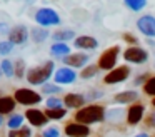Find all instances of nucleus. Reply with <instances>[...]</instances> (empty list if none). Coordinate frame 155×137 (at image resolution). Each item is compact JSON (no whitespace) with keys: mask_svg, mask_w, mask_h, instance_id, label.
<instances>
[{"mask_svg":"<svg viewBox=\"0 0 155 137\" xmlns=\"http://www.w3.org/2000/svg\"><path fill=\"white\" fill-rule=\"evenodd\" d=\"M75 119L78 124L84 125H90V124H97L100 120L105 119V110L102 105H88V107H82L77 114Z\"/></svg>","mask_w":155,"mask_h":137,"instance_id":"obj_1","label":"nucleus"},{"mask_svg":"<svg viewBox=\"0 0 155 137\" xmlns=\"http://www.w3.org/2000/svg\"><path fill=\"white\" fill-rule=\"evenodd\" d=\"M54 69H55V63L52 62V60L45 62L44 65H38V67L30 69V70L27 72V80H28V84H32V85H42V84H45V82H47V80L52 77Z\"/></svg>","mask_w":155,"mask_h":137,"instance_id":"obj_2","label":"nucleus"},{"mask_svg":"<svg viewBox=\"0 0 155 137\" xmlns=\"http://www.w3.org/2000/svg\"><path fill=\"white\" fill-rule=\"evenodd\" d=\"M35 22L38 23L40 27H54V25H58L60 23V15L55 12L54 9H40L37 10L35 13Z\"/></svg>","mask_w":155,"mask_h":137,"instance_id":"obj_3","label":"nucleus"},{"mask_svg":"<svg viewBox=\"0 0 155 137\" xmlns=\"http://www.w3.org/2000/svg\"><path fill=\"white\" fill-rule=\"evenodd\" d=\"M118 53H120V47H118V45L107 49L100 55L97 67H98V69H102V70H108V72L114 70L115 69V63H117V59H118Z\"/></svg>","mask_w":155,"mask_h":137,"instance_id":"obj_4","label":"nucleus"},{"mask_svg":"<svg viewBox=\"0 0 155 137\" xmlns=\"http://www.w3.org/2000/svg\"><path fill=\"white\" fill-rule=\"evenodd\" d=\"M14 99L22 105H35V104L42 102L40 94H37L35 90H30V89H17Z\"/></svg>","mask_w":155,"mask_h":137,"instance_id":"obj_5","label":"nucleus"},{"mask_svg":"<svg viewBox=\"0 0 155 137\" xmlns=\"http://www.w3.org/2000/svg\"><path fill=\"white\" fill-rule=\"evenodd\" d=\"M124 59L127 60V62L130 63H143L145 60L148 59V53L145 49H142V47H128L127 50L124 52Z\"/></svg>","mask_w":155,"mask_h":137,"instance_id":"obj_6","label":"nucleus"},{"mask_svg":"<svg viewBox=\"0 0 155 137\" xmlns=\"http://www.w3.org/2000/svg\"><path fill=\"white\" fill-rule=\"evenodd\" d=\"M130 75V69H128L127 65H122V67H115L114 70H110V72L105 75V84H108V85H112V84H120L124 82L127 77Z\"/></svg>","mask_w":155,"mask_h":137,"instance_id":"obj_7","label":"nucleus"},{"mask_svg":"<svg viewBox=\"0 0 155 137\" xmlns=\"http://www.w3.org/2000/svg\"><path fill=\"white\" fill-rule=\"evenodd\" d=\"M77 79V74L70 69V67H60L58 70H55L54 80L57 85H67V84H74Z\"/></svg>","mask_w":155,"mask_h":137,"instance_id":"obj_8","label":"nucleus"},{"mask_svg":"<svg viewBox=\"0 0 155 137\" xmlns=\"http://www.w3.org/2000/svg\"><path fill=\"white\" fill-rule=\"evenodd\" d=\"M137 29L147 37H155V17L143 15L137 20Z\"/></svg>","mask_w":155,"mask_h":137,"instance_id":"obj_9","label":"nucleus"},{"mask_svg":"<svg viewBox=\"0 0 155 137\" xmlns=\"http://www.w3.org/2000/svg\"><path fill=\"white\" fill-rule=\"evenodd\" d=\"M8 40H10L14 45H22L28 40V29L25 25H17L10 30L8 33Z\"/></svg>","mask_w":155,"mask_h":137,"instance_id":"obj_10","label":"nucleus"},{"mask_svg":"<svg viewBox=\"0 0 155 137\" xmlns=\"http://www.w3.org/2000/svg\"><path fill=\"white\" fill-rule=\"evenodd\" d=\"M65 134L68 137H88L90 135V130H88V125L74 122V124H68L65 127Z\"/></svg>","mask_w":155,"mask_h":137,"instance_id":"obj_11","label":"nucleus"},{"mask_svg":"<svg viewBox=\"0 0 155 137\" xmlns=\"http://www.w3.org/2000/svg\"><path fill=\"white\" fill-rule=\"evenodd\" d=\"M25 117H27V120L32 124V125L35 127H40V125H45L47 124V115H45L42 110L38 109H28L27 112H25Z\"/></svg>","mask_w":155,"mask_h":137,"instance_id":"obj_12","label":"nucleus"},{"mask_svg":"<svg viewBox=\"0 0 155 137\" xmlns=\"http://www.w3.org/2000/svg\"><path fill=\"white\" fill-rule=\"evenodd\" d=\"M143 112H145V109H143L142 104H134L127 112V122L130 124V125L138 124L142 120V117H143Z\"/></svg>","mask_w":155,"mask_h":137,"instance_id":"obj_13","label":"nucleus"},{"mask_svg":"<svg viewBox=\"0 0 155 137\" xmlns=\"http://www.w3.org/2000/svg\"><path fill=\"white\" fill-rule=\"evenodd\" d=\"M64 63H67L68 67H84L85 63H88V55L87 53H70L64 59Z\"/></svg>","mask_w":155,"mask_h":137,"instance_id":"obj_14","label":"nucleus"},{"mask_svg":"<svg viewBox=\"0 0 155 137\" xmlns=\"http://www.w3.org/2000/svg\"><path fill=\"white\" fill-rule=\"evenodd\" d=\"M75 47L77 49H85V50H94L98 47V42L95 37H90V35H80L75 39Z\"/></svg>","mask_w":155,"mask_h":137,"instance_id":"obj_15","label":"nucleus"},{"mask_svg":"<svg viewBox=\"0 0 155 137\" xmlns=\"http://www.w3.org/2000/svg\"><path fill=\"white\" fill-rule=\"evenodd\" d=\"M64 104L68 109H80L85 104V97L80 95V94H67L64 97Z\"/></svg>","mask_w":155,"mask_h":137,"instance_id":"obj_16","label":"nucleus"},{"mask_svg":"<svg viewBox=\"0 0 155 137\" xmlns=\"http://www.w3.org/2000/svg\"><path fill=\"white\" fill-rule=\"evenodd\" d=\"M15 105H17V100L14 99V97H0V115H5V114H10L12 110L15 109Z\"/></svg>","mask_w":155,"mask_h":137,"instance_id":"obj_17","label":"nucleus"},{"mask_svg":"<svg viewBox=\"0 0 155 137\" xmlns=\"http://www.w3.org/2000/svg\"><path fill=\"white\" fill-rule=\"evenodd\" d=\"M50 53L54 57H67V55H70V47L67 45V43H64V42H55L54 45H52V49H50Z\"/></svg>","mask_w":155,"mask_h":137,"instance_id":"obj_18","label":"nucleus"},{"mask_svg":"<svg viewBox=\"0 0 155 137\" xmlns=\"http://www.w3.org/2000/svg\"><path fill=\"white\" fill-rule=\"evenodd\" d=\"M137 99H138V92H135V90H125V92H120L115 95V102L118 104H132Z\"/></svg>","mask_w":155,"mask_h":137,"instance_id":"obj_19","label":"nucleus"},{"mask_svg":"<svg viewBox=\"0 0 155 137\" xmlns=\"http://www.w3.org/2000/svg\"><path fill=\"white\" fill-rule=\"evenodd\" d=\"M52 39H55L57 42H64L65 43V40L75 39V32H74V30H58V32L54 33V37H52Z\"/></svg>","mask_w":155,"mask_h":137,"instance_id":"obj_20","label":"nucleus"},{"mask_svg":"<svg viewBox=\"0 0 155 137\" xmlns=\"http://www.w3.org/2000/svg\"><path fill=\"white\" fill-rule=\"evenodd\" d=\"M124 3L132 10V12H140L142 9H145L147 0H124Z\"/></svg>","mask_w":155,"mask_h":137,"instance_id":"obj_21","label":"nucleus"},{"mask_svg":"<svg viewBox=\"0 0 155 137\" xmlns=\"http://www.w3.org/2000/svg\"><path fill=\"white\" fill-rule=\"evenodd\" d=\"M45 115H47V119L60 120V119H64V117L67 115V110H65V109H47Z\"/></svg>","mask_w":155,"mask_h":137,"instance_id":"obj_22","label":"nucleus"},{"mask_svg":"<svg viewBox=\"0 0 155 137\" xmlns=\"http://www.w3.org/2000/svg\"><path fill=\"white\" fill-rule=\"evenodd\" d=\"M47 37H48V32L44 27H34V29H32V39H34L35 42H44Z\"/></svg>","mask_w":155,"mask_h":137,"instance_id":"obj_23","label":"nucleus"},{"mask_svg":"<svg viewBox=\"0 0 155 137\" xmlns=\"http://www.w3.org/2000/svg\"><path fill=\"white\" fill-rule=\"evenodd\" d=\"M24 119L25 117H22V115H18V114H15V115H12L10 119H8V122H7V125H8V129H20L22 127V124H24Z\"/></svg>","mask_w":155,"mask_h":137,"instance_id":"obj_24","label":"nucleus"},{"mask_svg":"<svg viewBox=\"0 0 155 137\" xmlns=\"http://www.w3.org/2000/svg\"><path fill=\"white\" fill-rule=\"evenodd\" d=\"M30 135H32V130L28 127H24V125L20 129L10 130V134H8V137H30Z\"/></svg>","mask_w":155,"mask_h":137,"instance_id":"obj_25","label":"nucleus"},{"mask_svg":"<svg viewBox=\"0 0 155 137\" xmlns=\"http://www.w3.org/2000/svg\"><path fill=\"white\" fill-rule=\"evenodd\" d=\"M0 69H2V74H5L7 77H12L15 74V69H14V63L10 60H4L0 63Z\"/></svg>","mask_w":155,"mask_h":137,"instance_id":"obj_26","label":"nucleus"},{"mask_svg":"<svg viewBox=\"0 0 155 137\" xmlns=\"http://www.w3.org/2000/svg\"><path fill=\"white\" fill-rule=\"evenodd\" d=\"M97 72H98V67L88 65V67H85V69L82 70V79H92V77H95Z\"/></svg>","mask_w":155,"mask_h":137,"instance_id":"obj_27","label":"nucleus"},{"mask_svg":"<svg viewBox=\"0 0 155 137\" xmlns=\"http://www.w3.org/2000/svg\"><path fill=\"white\" fill-rule=\"evenodd\" d=\"M14 50V43L10 40H4V42H0V53L2 55H8V53Z\"/></svg>","mask_w":155,"mask_h":137,"instance_id":"obj_28","label":"nucleus"},{"mask_svg":"<svg viewBox=\"0 0 155 137\" xmlns=\"http://www.w3.org/2000/svg\"><path fill=\"white\" fill-rule=\"evenodd\" d=\"M143 90H145V94H148V95H153V97H155V77H152V79H148L147 82H145Z\"/></svg>","mask_w":155,"mask_h":137,"instance_id":"obj_29","label":"nucleus"},{"mask_svg":"<svg viewBox=\"0 0 155 137\" xmlns=\"http://www.w3.org/2000/svg\"><path fill=\"white\" fill-rule=\"evenodd\" d=\"M45 105H47V109H62V100L57 97H48Z\"/></svg>","mask_w":155,"mask_h":137,"instance_id":"obj_30","label":"nucleus"},{"mask_svg":"<svg viewBox=\"0 0 155 137\" xmlns=\"http://www.w3.org/2000/svg\"><path fill=\"white\" fill-rule=\"evenodd\" d=\"M42 137H60V132L55 127H48L47 130H44V135Z\"/></svg>","mask_w":155,"mask_h":137,"instance_id":"obj_31","label":"nucleus"},{"mask_svg":"<svg viewBox=\"0 0 155 137\" xmlns=\"http://www.w3.org/2000/svg\"><path fill=\"white\" fill-rule=\"evenodd\" d=\"M44 92L45 94H57V92H60V89H58V85H54V84H45Z\"/></svg>","mask_w":155,"mask_h":137,"instance_id":"obj_32","label":"nucleus"},{"mask_svg":"<svg viewBox=\"0 0 155 137\" xmlns=\"http://www.w3.org/2000/svg\"><path fill=\"white\" fill-rule=\"evenodd\" d=\"M15 65H17V69H15V75L22 77V74H24V69H25V62H24V60H18Z\"/></svg>","mask_w":155,"mask_h":137,"instance_id":"obj_33","label":"nucleus"},{"mask_svg":"<svg viewBox=\"0 0 155 137\" xmlns=\"http://www.w3.org/2000/svg\"><path fill=\"white\" fill-rule=\"evenodd\" d=\"M124 40H125L127 43H128V42H130V43H137V39H135L132 33H125V35H124Z\"/></svg>","mask_w":155,"mask_h":137,"instance_id":"obj_34","label":"nucleus"},{"mask_svg":"<svg viewBox=\"0 0 155 137\" xmlns=\"http://www.w3.org/2000/svg\"><path fill=\"white\" fill-rule=\"evenodd\" d=\"M135 137H150V135H148L147 132H140V134H137Z\"/></svg>","mask_w":155,"mask_h":137,"instance_id":"obj_35","label":"nucleus"},{"mask_svg":"<svg viewBox=\"0 0 155 137\" xmlns=\"http://www.w3.org/2000/svg\"><path fill=\"white\" fill-rule=\"evenodd\" d=\"M2 124H4V119H2V115H0V125H2Z\"/></svg>","mask_w":155,"mask_h":137,"instance_id":"obj_36","label":"nucleus"},{"mask_svg":"<svg viewBox=\"0 0 155 137\" xmlns=\"http://www.w3.org/2000/svg\"><path fill=\"white\" fill-rule=\"evenodd\" d=\"M152 105H153V107H155V97H153V100H152Z\"/></svg>","mask_w":155,"mask_h":137,"instance_id":"obj_37","label":"nucleus"},{"mask_svg":"<svg viewBox=\"0 0 155 137\" xmlns=\"http://www.w3.org/2000/svg\"><path fill=\"white\" fill-rule=\"evenodd\" d=\"M153 124H155V114H153Z\"/></svg>","mask_w":155,"mask_h":137,"instance_id":"obj_38","label":"nucleus"},{"mask_svg":"<svg viewBox=\"0 0 155 137\" xmlns=\"http://www.w3.org/2000/svg\"><path fill=\"white\" fill-rule=\"evenodd\" d=\"M0 75H2V69H0Z\"/></svg>","mask_w":155,"mask_h":137,"instance_id":"obj_39","label":"nucleus"}]
</instances>
